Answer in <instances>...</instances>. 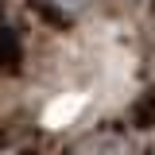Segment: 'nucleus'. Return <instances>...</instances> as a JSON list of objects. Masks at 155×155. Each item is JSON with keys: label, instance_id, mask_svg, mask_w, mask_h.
<instances>
[{"label": "nucleus", "instance_id": "1", "mask_svg": "<svg viewBox=\"0 0 155 155\" xmlns=\"http://www.w3.org/2000/svg\"><path fill=\"white\" fill-rule=\"evenodd\" d=\"M151 16H155V0H151Z\"/></svg>", "mask_w": 155, "mask_h": 155}]
</instances>
